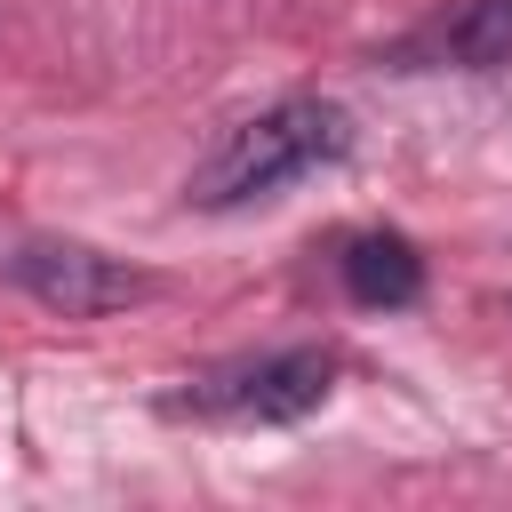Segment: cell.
Here are the masks:
<instances>
[{
	"label": "cell",
	"instance_id": "obj_1",
	"mask_svg": "<svg viewBox=\"0 0 512 512\" xmlns=\"http://www.w3.org/2000/svg\"><path fill=\"white\" fill-rule=\"evenodd\" d=\"M344 144H352V120L328 96H288V104L224 128V144L192 176V200L200 208H248V200H264V192H280V184L344 160Z\"/></svg>",
	"mask_w": 512,
	"mask_h": 512
},
{
	"label": "cell",
	"instance_id": "obj_2",
	"mask_svg": "<svg viewBox=\"0 0 512 512\" xmlns=\"http://www.w3.org/2000/svg\"><path fill=\"white\" fill-rule=\"evenodd\" d=\"M328 392H336V352L296 344V352H264V360H232V368L200 376L176 408H192V416H232V424H296V416H312Z\"/></svg>",
	"mask_w": 512,
	"mask_h": 512
},
{
	"label": "cell",
	"instance_id": "obj_3",
	"mask_svg": "<svg viewBox=\"0 0 512 512\" xmlns=\"http://www.w3.org/2000/svg\"><path fill=\"white\" fill-rule=\"evenodd\" d=\"M8 280L32 304L64 312V320H104V312H128V304L152 296V280L136 264L104 256V248H80V240H24L8 256Z\"/></svg>",
	"mask_w": 512,
	"mask_h": 512
},
{
	"label": "cell",
	"instance_id": "obj_4",
	"mask_svg": "<svg viewBox=\"0 0 512 512\" xmlns=\"http://www.w3.org/2000/svg\"><path fill=\"white\" fill-rule=\"evenodd\" d=\"M344 288H352V304H376V312L416 304V296H424V256H416V240H400V232H360V240H344Z\"/></svg>",
	"mask_w": 512,
	"mask_h": 512
},
{
	"label": "cell",
	"instance_id": "obj_5",
	"mask_svg": "<svg viewBox=\"0 0 512 512\" xmlns=\"http://www.w3.org/2000/svg\"><path fill=\"white\" fill-rule=\"evenodd\" d=\"M440 56L464 72H504L512 64V0H464L440 24Z\"/></svg>",
	"mask_w": 512,
	"mask_h": 512
}]
</instances>
